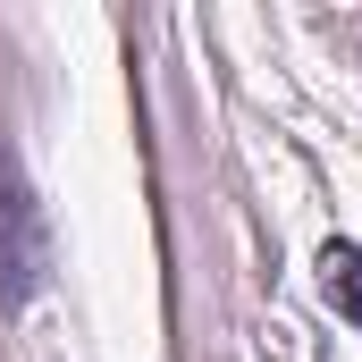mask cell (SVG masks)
Here are the masks:
<instances>
[{
    "instance_id": "6da1fadb",
    "label": "cell",
    "mask_w": 362,
    "mask_h": 362,
    "mask_svg": "<svg viewBox=\"0 0 362 362\" xmlns=\"http://www.w3.org/2000/svg\"><path fill=\"white\" fill-rule=\"evenodd\" d=\"M329 295H346V312H362V253H346V245H329Z\"/></svg>"
}]
</instances>
